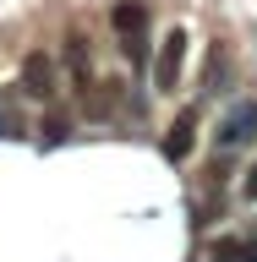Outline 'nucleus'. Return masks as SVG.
I'll list each match as a JSON object with an SVG mask.
<instances>
[{"mask_svg":"<svg viewBox=\"0 0 257 262\" xmlns=\"http://www.w3.org/2000/svg\"><path fill=\"white\" fill-rule=\"evenodd\" d=\"M186 28H164L159 33V55H153V93H175L181 88V71H186Z\"/></svg>","mask_w":257,"mask_h":262,"instance_id":"obj_1","label":"nucleus"},{"mask_svg":"<svg viewBox=\"0 0 257 262\" xmlns=\"http://www.w3.org/2000/svg\"><path fill=\"white\" fill-rule=\"evenodd\" d=\"M252 137H257V98H235L225 110V120H219V131H213V142H219V153H235Z\"/></svg>","mask_w":257,"mask_h":262,"instance_id":"obj_2","label":"nucleus"},{"mask_svg":"<svg viewBox=\"0 0 257 262\" xmlns=\"http://www.w3.org/2000/svg\"><path fill=\"white\" fill-rule=\"evenodd\" d=\"M22 93L38 98V104H55L61 98V71H55V60H49L44 49H28L22 55Z\"/></svg>","mask_w":257,"mask_h":262,"instance_id":"obj_3","label":"nucleus"},{"mask_svg":"<svg viewBox=\"0 0 257 262\" xmlns=\"http://www.w3.org/2000/svg\"><path fill=\"white\" fill-rule=\"evenodd\" d=\"M110 22L121 33V49H126L131 60H143V33H148V6L143 0H115L110 6Z\"/></svg>","mask_w":257,"mask_h":262,"instance_id":"obj_4","label":"nucleus"},{"mask_svg":"<svg viewBox=\"0 0 257 262\" xmlns=\"http://www.w3.org/2000/svg\"><path fill=\"white\" fill-rule=\"evenodd\" d=\"M197 120H203V110H197V104H186V110L164 126V159L181 164L186 153H192V142H197Z\"/></svg>","mask_w":257,"mask_h":262,"instance_id":"obj_5","label":"nucleus"},{"mask_svg":"<svg viewBox=\"0 0 257 262\" xmlns=\"http://www.w3.org/2000/svg\"><path fill=\"white\" fill-rule=\"evenodd\" d=\"M66 66H71V88L88 98L93 93V49H88L82 33H66Z\"/></svg>","mask_w":257,"mask_h":262,"instance_id":"obj_6","label":"nucleus"},{"mask_svg":"<svg viewBox=\"0 0 257 262\" xmlns=\"http://www.w3.org/2000/svg\"><path fill=\"white\" fill-rule=\"evenodd\" d=\"M208 262H257V235H213Z\"/></svg>","mask_w":257,"mask_h":262,"instance_id":"obj_7","label":"nucleus"},{"mask_svg":"<svg viewBox=\"0 0 257 262\" xmlns=\"http://www.w3.org/2000/svg\"><path fill=\"white\" fill-rule=\"evenodd\" d=\"M71 137V126L66 120H49V126H38V142H66Z\"/></svg>","mask_w":257,"mask_h":262,"instance_id":"obj_8","label":"nucleus"},{"mask_svg":"<svg viewBox=\"0 0 257 262\" xmlns=\"http://www.w3.org/2000/svg\"><path fill=\"white\" fill-rule=\"evenodd\" d=\"M241 191H246V202H257V164L246 169V180H241Z\"/></svg>","mask_w":257,"mask_h":262,"instance_id":"obj_9","label":"nucleus"}]
</instances>
